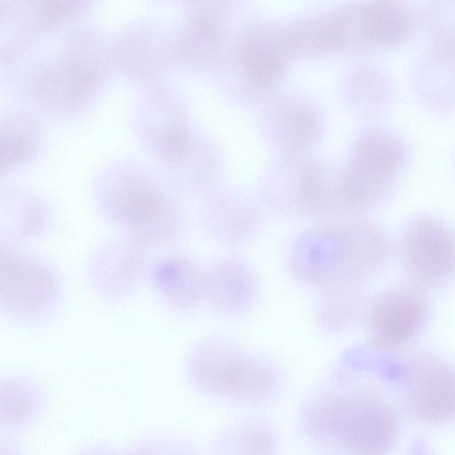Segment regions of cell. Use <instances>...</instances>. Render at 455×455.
Segmentation results:
<instances>
[{
	"label": "cell",
	"mask_w": 455,
	"mask_h": 455,
	"mask_svg": "<svg viewBox=\"0 0 455 455\" xmlns=\"http://www.w3.org/2000/svg\"><path fill=\"white\" fill-rule=\"evenodd\" d=\"M299 427L312 440L348 455H387L399 435L393 407L366 389L314 395L302 407Z\"/></svg>",
	"instance_id": "1"
},
{
	"label": "cell",
	"mask_w": 455,
	"mask_h": 455,
	"mask_svg": "<svg viewBox=\"0 0 455 455\" xmlns=\"http://www.w3.org/2000/svg\"><path fill=\"white\" fill-rule=\"evenodd\" d=\"M389 254L386 234L357 220L308 230L295 243L291 265L298 277L313 284L356 286L382 267Z\"/></svg>",
	"instance_id": "2"
},
{
	"label": "cell",
	"mask_w": 455,
	"mask_h": 455,
	"mask_svg": "<svg viewBox=\"0 0 455 455\" xmlns=\"http://www.w3.org/2000/svg\"><path fill=\"white\" fill-rule=\"evenodd\" d=\"M189 367L204 389L226 401L259 403L274 398L281 388V375L273 364L220 341L197 346Z\"/></svg>",
	"instance_id": "3"
},
{
	"label": "cell",
	"mask_w": 455,
	"mask_h": 455,
	"mask_svg": "<svg viewBox=\"0 0 455 455\" xmlns=\"http://www.w3.org/2000/svg\"><path fill=\"white\" fill-rule=\"evenodd\" d=\"M107 220L147 248L164 247L181 235L185 220L180 210L161 191L132 181L99 196Z\"/></svg>",
	"instance_id": "4"
},
{
	"label": "cell",
	"mask_w": 455,
	"mask_h": 455,
	"mask_svg": "<svg viewBox=\"0 0 455 455\" xmlns=\"http://www.w3.org/2000/svg\"><path fill=\"white\" fill-rule=\"evenodd\" d=\"M60 296L56 272L45 261L1 247L0 304L9 316L33 322L47 316Z\"/></svg>",
	"instance_id": "5"
},
{
	"label": "cell",
	"mask_w": 455,
	"mask_h": 455,
	"mask_svg": "<svg viewBox=\"0 0 455 455\" xmlns=\"http://www.w3.org/2000/svg\"><path fill=\"white\" fill-rule=\"evenodd\" d=\"M402 404L414 419L427 425L455 421V366L430 353H418L403 372Z\"/></svg>",
	"instance_id": "6"
},
{
	"label": "cell",
	"mask_w": 455,
	"mask_h": 455,
	"mask_svg": "<svg viewBox=\"0 0 455 455\" xmlns=\"http://www.w3.org/2000/svg\"><path fill=\"white\" fill-rule=\"evenodd\" d=\"M427 315V302L418 288L403 285L385 291L368 315L371 346L382 351L405 346L419 333Z\"/></svg>",
	"instance_id": "7"
},
{
	"label": "cell",
	"mask_w": 455,
	"mask_h": 455,
	"mask_svg": "<svg viewBox=\"0 0 455 455\" xmlns=\"http://www.w3.org/2000/svg\"><path fill=\"white\" fill-rule=\"evenodd\" d=\"M402 252L408 272L420 284H441L455 271V237L434 218L420 217L407 226Z\"/></svg>",
	"instance_id": "8"
},
{
	"label": "cell",
	"mask_w": 455,
	"mask_h": 455,
	"mask_svg": "<svg viewBox=\"0 0 455 455\" xmlns=\"http://www.w3.org/2000/svg\"><path fill=\"white\" fill-rule=\"evenodd\" d=\"M147 247L124 235L101 243L92 252L87 276L93 289L109 299L129 295L147 269Z\"/></svg>",
	"instance_id": "9"
},
{
	"label": "cell",
	"mask_w": 455,
	"mask_h": 455,
	"mask_svg": "<svg viewBox=\"0 0 455 455\" xmlns=\"http://www.w3.org/2000/svg\"><path fill=\"white\" fill-rule=\"evenodd\" d=\"M148 275L156 293L173 310L188 311L205 300L206 270L186 255L162 257L151 266Z\"/></svg>",
	"instance_id": "10"
},
{
	"label": "cell",
	"mask_w": 455,
	"mask_h": 455,
	"mask_svg": "<svg viewBox=\"0 0 455 455\" xmlns=\"http://www.w3.org/2000/svg\"><path fill=\"white\" fill-rule=\"evenodd\" d=\"M256 281L251 269L235 259H226L206 270L205 300L217 311L235 315L254 299Z\"/></svg>",
	"instance_id": "11"
},
{
	"label": "cell",
	"mask_w": 455,
	"mask_h": 455,
	"mask_svg": "<svg viewBox=\"0 0 455 455\" xmlns=\"http://www.w3.org/2000/svg\"><path fill=\"white\" fill-rule=\"evenodd\" d=\"M279 443L271 425L249 419L223 429L215 442L213 455H278Z\"/></svg>",
	"instance_id": "12"
},
{
	"label": "cell",
	"mask_w": 455,
	"mask_h": 455,
	"mask_svg": "<svg viewBox=\"0 0 455 455\" xmlns=\"http://www.w3.org/2000/svg\"><path fill=\"white\" fill-rule=\"evenodd\" d=\"M285 48H289L285 36L282 43L267 34L249 36L240 52L246 76L256 84H267L275 79L283 68Z\"/></svg>",
	"instance_id": "13"
},
{
	"label": "cell",
	"mask_w": 455,
	"mask_h": 455,
	"mask_svg": "<svg viewBox=\"0 0 455 455\" xmlns=\"http://www.w3.org/2000/svg\"><path fill=\"white\" fill-rule=\"evenodd\" d=\"M48 210L40 204L8 205L0 220L1 247L16 244L42 235L51 224Z\"/></svg>",
	"instance_id": "14"
},
{
	"label": "cell",
	"mask_w": 455,
	"mask_h": 455,
	"mask_svg": "<svg viewBox=\"0 0 455 455\" xmlns=\"http://www.w3.org/2000/svg\"><path fill=\"white\" fill-rule=\"evenodd\" d=\"M258 223L253 212L240 207L209 209L203 217L206 231L214 238L228 243H237L250 238Z\"/></svg>",
	"instance_id": "15"
},
{
	"label": "cell",
	"mask_w": 455,
	"mask_h": 455,
	"mask_svg": "<svg viewBox=\"0 0 455 455\" xmlns=\"http://www.w3.org/2000/svg\"><path fill=\"white\" fill-rule=\"evenodd\" d=\"M355 287L326 288L327 292L318 307V316L323 326L339 331L346 329L353 322L358 310V299L354 291Z\"/></svg>",
	"instance_id": "16"
},
{
	"label": "cell",
	"mask_w": 455,
	"mask_h": 455,
	"mask_svg": "<svg viewBox=\"0 0 455 455\" xmlns=\"http://www.w3.org/2000/svg\"><path fill=\"white\" fill-rule=\"evenodd\" d=\"M288 142L292 148H299L306 143L313 132L312 119L305 113H295L288 118L285 125Z\"/></svg>",
	"instance_id": "17"
}]
</instances>
